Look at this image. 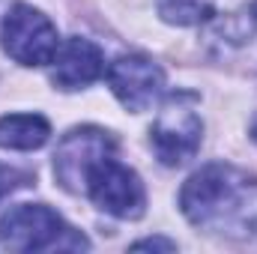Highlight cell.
Instances as JSON below:
<instances>
[{"instance_id":"obj_1","label":"cell","mask_w":257,"mask_h":254,"mask_svg":"<svg viewBox=\"0 0 257 254\" xmlns=\"http://www.w3.org/2000/svg\"><path fill=\"white\" fill-rule=\"evenodd\" d=\"M180 209L203 233L221 239H257V177L236 165H206L186 180Z\"/></svg>"},{"instance_id":"obj_2","label":"cell","mask_w":257,"mask_h":254,"mask_svg":"<svg viewBox=\"0 0 257 254\" xmlns=\"http://www.w3.org/2000/svg\"><path fill=\"white\" fill-rule=\"evenodd\" d=\"M0 242L12 251H54V248H90L63 218L45 203H18L0 218Z\"/></svg>"},{"instance_id":"obj_3","label":"cell","mask_w":257,"mask_h":254,"mask_svg":"<svg viewBox=\"0 0 257 254\" xmlns=\"http://www.w3.org/2000/svg\"><path fill=\"white\" fill-rule=\"evenodd\" d=\"M200 141H203V120L197 114V96L189 90L171 93L162 102L150 129V144L156 159L168 168H180L194 159Z\"/></svg>"},{"instance_id":"obj_4","label":"cell","mask_w":257,"mask_h":254,"mask_svg":"<svg viewBox=\"0 0 257 254\" xmlns=\"http://www.w3.org/2000/svg\"><path fill=\"white\" fill-rule=\"evenodd\" d=\"M84 194L108 215L135 221L147 209V191L141 177L117 159V153H108L96 159L84 174Z\"/></svg>"},{"instance_id":"obj_5","label":"cell","mask_w":257,"mask_h":254,"mask_svg":"<svg viewBox=\"0 0 257 254\" xmlns=\"http://www.w3.org/2000/svg\"><path fill=\"white\" fill-rule=\"evenodd\" d=\"M3 51L21 66H45L54 60L60 36L54 21L30 3H15L3 18Z\"/></svg>"},{"instance_id":"obj_6","label":"cell","mask_w":257,"mask_h":254,"mask_svg":"<svg viewBox=\"0 0 257 254\" xmlns=\"http://www.w3.org/2000/svg\"><path fill=\"white\" fill-rule=\"evenodd\" d=\"M108 153H117V141L111 138V132H105L99 126H81L66 132L63 141L57 144V153H54V177H57V183L72 194H81L87 168L96 159L108 156Z\"/></svg>"},{"instance_id":"obj_7","label":"cell","mask_w":257,"mask_h":254,"mask_svg":"<svg viewBox=\"0 0 257 254\" xmlns=\"http://www.w3.org/2000/svg\"><path fill=\"white\" fill-rule=\"evenodd\" d=\"M105 75H108V84H111V93L117 96V102L132 114L150 111L165 93V72H162V66L153 63L144 54L117 57L108 66Z\"/></svg>"},{"instance_id":"obj_8","label":"cell","mask_w":257,"mask_h":254,"mask_svg":"<svg viewBox=\"0 0 257 254\" xmlns=\"http://www.w3.org/2000/svg\"><path fill=\"white\" fill-rule=\"evenodd\" d=\"M105 75V54L96 42L69 36L51 60V81L60 90H81Z\"/></svg>"},{"instance_id":"obj_9","label":"cell","mask_w":257,"mask_h":254,"mask_svg":"<svg viewBox=\"0 0 257 254\" xmlns=\"http://www.w3.org/2000/svg\"><path fill=\"white\" fill-rule=\"evenodd\" d=\"M206 24L230 45L251 42L257 36V0H212Z\"/></svg>"},{"instance_id":"obj_10","label":"cell","mask_w":257,"mask_h":254,"mask_svg":"<svg viewBox=\"0 0 257 254\" xmlns=\"http://www.w3.org/2000/svg\"><path fill=\"white\" fill-rule=\"evenodd\" d=\"M51 138V123L42 114H6L0 117V147L3 150H39Z\"/></svg>"},{"instance_id":"obj_11","label":"cell","mask_w":257,"mask_h":254,"mask_svg":"<svg viewBox=\"0 0 257 254\" xmlns=\"http://www.w3.org/2000/svg\"><path fill=\"white\" fill-rule=\"evenodd\" d=\"M159 15L177 27L206 24L212 15V0H159Z\"/></svg>"},{"instance_id":"obj_12","label":"cell","mask_w":257,"mask_h":254,"mask_svg":"<svg viewBox=\"0 0 257 254\" xmlns=\"http://www.w3.org/2000/svg\"><path fill=\"white\" fill-rule=\"evenodd\" d=\"M21 180H24V174H18V171H12V168L0 165V200H3L9 191L18 189V186H21Z\"/></svg>"},{"instance_id":"obj_13","label":"cell","mask_w":257,"mask_h":254,"mask_svg":"<svg viewBox=\"0 0 257 254\" xmlns=\"http://www.w3.org/2000/svg\"><path fill=\"white\" fill-rule=\"evenodd\" d=\"M132 248H162V251H177V242H174V239L153 236V239H141V242H135Z\"/></svg>"},{"instance_id":"obj_14","label":"cell","mask_w":257,"mask_h":254,"mask_svg":"<svg viewBox=\"0 0 257 254\" xmlns=\"http://www.w3.org/2000/svg\"><path fill=\"white\" fill-rule=\"evenodd\" d=\"M251 138L257 141V120H254V126H251Z\"/></svg>"}]
</instances>
